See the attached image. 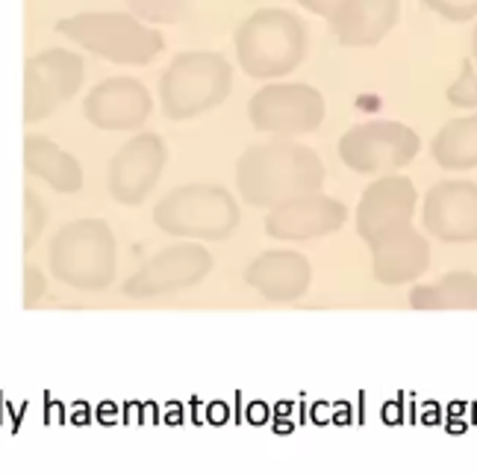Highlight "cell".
Wrapping results in <instances>:
<instances>
[{
	"label": "cell",
	"instance_id": "2",
	"mask_svg": "<svg viewBox=\"0 0 477 475\" xmlns=\"http://www.w3.org/2000/svg\"><path fill=\"white\" fill-rule=\"evenodd\" d=\"M236 59L253 80H277L292 74L310 48L307 24L292 9L266 6L248 15L233 36Z\"/></svg>",
	"mask_w": 477,
	"mask_h": 475
},
{
	"label": "cell",
	"instance_id": "16",
	"mask_svg": "<svg viewBox=\"0 0 477 475\" xmlns=\"http://www.w3.org/2000/svg\"><path fill=\"white\" fill-rule=\"evenodd\" d=\"M368 248H372V275L383 287L413 284L430 269V242L413 222L386 230Z\"/></svg>",
	"mask_w": 477,
	"mask_h": 475
},
{
	"label": "cell",
	"instance_id": "24",
	"mask_svg": "<svg viewBox=\"0 0 477 475\" xmlns=\"http://www.w3.org/2000/svg\"><path fill=\"white\" fill-rule=\"evenodd\" d=\"M421 4L436 12L445 21H454V24H463V21L477 18V0H421Z\"/></svg>",
	"mask_w": 477,
	"mask_h": 475
},
{
	"label": "cell",
	"instance_id": "3",
	"mask_svg": "<svg viewBox=\"0 0 477 475\" xmlns=\"http://www.w3.org/2000/svg\"><path fill=\"white\" fill-rule=\"evenodd\" d=\"M233 89L230 59L219 51H183L159 77V103L171 121H192L221 106Z\"/></svg>",
	"mask_w": 477,
	"mask_h": 475
},
{
	"label": "cell",
	"instance_id": "21",
	"mask_svg": "<svg viewBox=\"0 0 477 475\" xmlns=\"http://www.w3.org/2000/svg\"><path fill=\"white\" fill-rule=\"evenodd\" d=\"M430 154L445 171L477 168V113L442 124L430 142Z\"/></svg>",
	"mask_w": 477,
	"mask_h": 475
},
{
	"label": "cell",
	"instance_id": "10",
	"mask_svg": "<svg viewBox=\"0 0 477 475\" xmlns=\"http://www.w3.org/2000/svg\"><path fill=\"white\" fill-rule=\"evenodd\" d=\"M165 157V142L159 133H136L130 142H124L115 150L110 175H106L112 198L127 207H139L159 183Z\"/></svg>",
	"mask_w": 477,
	"mask_h": 475
},
{
	"label": "cell",
	"instance_id": "9",
	"mask_svg": "<svg viewBox=\"0 0 477 475\" xmlns=\"http://www.w3.org/2000/svg\"><path fill=\"white\" fill-rule=\"evenodd\" d=\"M215 257L206 251L204 242L183 240L171 248H162L150 260L124 280V295L133 298H154V295H171L198 287L201 280L212 272Z\"/></svg>",
	"mask_w": 477,
	"mask_h": 475
},
{
	"label": "cell",
	"instance_id": "8",
	"mask_svg": "<svg viewBox=\"0 0 477 475\" xmlns=\"http://www.w3.org/2000/svg\"><path fill=\"white\" fill-rule=\"evenodd\" d=\"M324 116H327L324 95L310 83H268L248 101L253 131L283 139L318 131Z\"/></svg>",
	"mask_w": 477,
	"mask_h": 475
},
{
	"label": "cell",
	"instance_id": "23",
	"mask_svg": "<svg viewBox=\"0 0 477 475\" xmlns=\"http://www.w3.org/2000/svg\"><path fill=\"white\" fill-rule=\"evenodd\" d=\"M445 98L451 106H457V110H477V68L471 59L460 62V74L448 86Z\"/></svg>",
	"mask_w": 477,
	"mask_h": 475
},
{
	"label": "cell",
	"instance_id": "14",
	"mask_svg": "<svg viewBox=\"0 0 477 475\" xmlns=\"http://www.w3.org/2000/svg\"><path fill=\"white\" fill-rule=\"evenodd\" d=\"M83 83V59L71 51H45L27 62V121L48 118Z\"/></svg>",
	"mask_w": 477,
	"mask_h": 475
},
{
	"label": "cell",
	"instance_id": "27",
	"mask_svg": "<svg viewBox=\"0 0 477 475\" xmlns=\"http://www.w3.org/2000/svg\"><path fill=\"white\" fill-rule=\"evenodd\" d=\"M45 292V277L38 275V269H27V305H33V301Z\"/></svg>",
	"mask_w": 477,
	"mask_h": 475
},
{
	"label": "cell",
	"instance_id": "1",
	"mask_svg": "<svg viewBox=\"0 0 477 475\" xmlns=\"http://www.w3.org/2000/svg\"><path fill=\"white\" fill-rule=\"evenodd\" d=\"M327 178L313 148L277 136L242 150L236 163V189L251 207H274L298 195L318 192Z\"/></svg>",
	"mask_w": 477,
	"mask_h": 475
},
{
	"label": "cell",
	"instance_id": "25",
	"mask_svg": "<svg viewBox=\"0 0 477 475\" xmlns=\"http://www.w3.org/2000/svg\"><path fill=\"white\" fill-rule=\"evenodd\" d=\"M45 222H48L45 204H41V201L33 195V192H27V240H24V245H27V248H33V245H36V240H38L41 228H45Z\"/></svg>",
	"mask_w": 477,
	"mask_h": 475
},
{
	"label": "cell",
	"instance_id": "22",
	"mask_svg": "<svg viewBox=\"0 0 477 475\" xmlns=\"http://www.w3.org/2000/svg\"><path fill=\"white\" fill-rule=\"evenodd\" d=\"M130 15H136L145 24H177L186 15L189 0H124Z\"/></svg>",
	"mask_w": 477,
	"mask_h": 475
},
{
	"label": "cell",
	"instance_id": "11",
	"mask_svg": "<svg viewBox=\"0 0 477 475\" xmlns=\"http://www.w3.org/2000/svg\"><path fill=\"white\" fill-rule=\"evenodd\" d=\"M421 222L430 236L445 245L477 242V183L439 180L427 189Z\"/></svg>",
	"mask_w": 477,
	"mask_h": 475
},
{
	"label": "cell",
	"instance_id": "28",
	"mask_svg": "<svg viewBox=\"0 0 477 475\" xmlns=\"http://www.w3.org/2000/svg\"><path fill=\"white\" fill-rule=\"evenodd\" d=\"M471 56H474V62H477V27H474V33H471Z\"/></svg>",
	"mask_w": 477,
	"mask_h": 475
},
{
	"label": "cell",
	"instance_id": "13",
	"mask_svg": "<svg viewBox=\"0 0 477 475\" xmlns=\"http://www.w3.org/2000/svg\"><path fill=\"white\" fill-rule=\"evenodd\" d=\"M419 192L416 183L407 175H377L374 183H368L357 204V233L365 245H372L386 230L409 225L416 215Z\"/></svg>",
	"mask_w": 477,
	"mask_h": 475
},
{
	"label": "cell",
	"instance_id": "4",
	"mask_svg": "<svg viewBox=\"0 0 477 475\" xmlns=\"http://www.w3.org/2000/svg\"><path fill=\"white\" fill-rule=\"evenodd\" d=\"M242 210L219 183L174 186L154 207V225L168 236H183L194 242H221L238 228Z\"/></svg>",
	"mask_w": 477,
	"mask_h": 475
},
{
	"label": "cell",
	"instance_id": "20",
	"mask_svg": "<svg viewBox=\"0 0 477 475\" xmlns=\"http://www.w3.org/2000/svg\"><path fill=\"white\" fill-rule=\"evenodd\" d=\"M24 160L30 175L51 183L56 192H77L83 186L80 163L71 154H65L59 145H53L48 136H27Z\"/></svg>",
	"mask_w": 477,
	"mask_h": 475
},
{
	"label": "cell",
	"instance_id": "12",
	"mask_svg": "<svg viewBox=\"0 0 477 475\" xmlns=\"http://www.w3.org/2000/svg\"><path fill=\"white\" fill-rule=\"evenodd\" d=\"M345 222H348V207L318 189V192H310V195H298L268 207L266 233L271 240L303 242V240H318V236L336 233Z\"/></svg>",
	"mask_w": 477,
	"mask_h": 475
},
{
	"label": "cell",
	"instance_id": "6",
	"mask_svg": "<svg viewBox=\"0 0 477 475\" xmlns=\"http://www.w3.org/2000/svg\"><path fill=\"white\" fill-rule=\"evenodd\" d=\"M53 275L74 290L103 292L115 277V236L103 219L65 225L51 245Z\"/></svg>",
	"mask_w": 477,
	"mask_h": 475
},
{
	"label": "cell",
	"instance_id": "7",
	"mask_svg": "<svg viewBox=\"0 0 477 475\" xmlns=\"http://www.w3.org/2000/svg\"><path fill=\"white\" fill-rule=\"evenodd\" d=\"M421 150V139L404 121H362L339 139V160L357 175H392L409 165Z\"/></svg>",
	"mask_w": 477,
	"mask_h": 475
},
{
	"label": "cell",
	"instance_id": "5",
	"mask_svg": "<svg viewBox=\"0 0 477 475\" xmlns=\"http://www.w3.org/2000/svg\"><path fill=\"white\" fill-rule=\"evenodd\" d=\"M59 33L118 66H147L165 51L162 33L127 12L74 15L59 21Z\"/></svg>",
	"mask_w": 477,
	"mask_h": 475
},
{
	"label": "cell",
	"instance_id": "26",
	"mask_svg": "<svg viewBox=\"0 0 477 475\" xmlns=\"http://www.w3.org/2000/svg\"><path fill=\"white\" fill-rule=\"evenodd\" d=\"M298 4H300L303 9H307V12H313V15L324 18V21H330V18L342 9L345 0H298Z\"/></svg>",
	"mask_w": 477,
	"mask_h": 475
},
{
	"label": "cell",
	"instance_id": "19",
	"mask_svg": "<svg viewBox=\"0 0 477 475\" xmlns=\"http://www.w3.org/2000/svg\"><path fill=\"white\" fill-rule=\"evenodd\" d=\"M413 310H477V275L448 272L433 284H416L409 290Z\"/></svg>",
	"mask_w": 477,
	"mask_h": 475
},
{
	"label": "cell",
	"instance_id": "18",
	"mask_svg": "<svg viewBox=\"0 0 477 475\" xmlns=\"http://www.w3.org/2000/svg\"><path fill=\"white\" fill-rule=\"evenodd\" d=\"M398 18L401 0H345L327 24L345 48H374L395 30Z\"/></svg>",
	"mask_w": 477,
	"mask_h": 475
},
{
	"label": "cell",
	"instance_id": "17",
	"mask_svg": "<svg viewBox=\"0 0 477 475\" xmlns=\"http://www.w3.org/2000/svg\"><path fill=\"white\" fill-rule=\"evenodd\" d=\"M245 284L266 301L286 305V301H298L300 295H307L313 284V266L300 251L289 248L263 251L248 263Z\"/></svg>",
	"mask_w": 477,
	"mask_h": 475
},
{
	"label": "cell",
	"instance_id": "15",
	"mask_svg": "<svg viewBox=\"0 0 477 475\" xmlns=\"http://www.w3.org/2000/svg\"><path fill=\"white\" fill-rule=\"evenodd\" d=\"M83 113L103 131H136L154 113V98L136 77H112L89 92Z\"/></svg>",
	"mask_w": 477,
	"mask_h": 475
}]
</instances>
